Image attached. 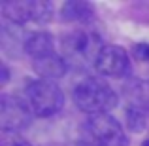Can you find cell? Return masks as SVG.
Returning a JSON list of instances; mask_svg holds the SVG:
<instances>
[{
  "label": "cell",
  "mask_w": 149,
  "mask_h": 146,
  "mask_svg": "<svg viewBox=\"0 0 149 146\" xmlns=\"http://www.w3.org/2000/svg\"><path fill=\"white\" fill-rule=\"evenodd\" d=\"M25 101L26 108L40 118H49L61 112L64 104V95L61 87L51 80H32L25 87Z\"/></svg>",
  "instance_id": "7a4b0ae2"
},
{
  "label": "cell",
  "mask_w": 149,
  "mask_h": 146,
  "mask_svg": "<svg viewBox=\"0 0 149 146\" xmlns=\"http://www.w3.org/2000/svg\"><path fill=\"white\" fill-rule=\"evenodd\" d=\"M51 2H29V0H11L2 2V11L11 23L25 25L29 21H47L51 17Z\"/></svg>",
  "instance_id": "277c9868"
},
{
  "label": "cell",
  "mask_w": 149,
  "mask_h": 146,
  "mask_svg": "<svg viewBox=\"0 0 149 146\" xmlns=\"http://www.w3.org/2000/svg\"><path fill=\"white\" fill-rule=\"evenodd\" d=\"M32 66L36 70V74H40L42 80H57V78H62L66 72V63L62 57H58L57 53L45 55V57L34 59Z\"/></svg>",
  "instance_id": "ba28073f"
},
{
  "label": "cell",
  "mask_w": 149,
  "mask_h": 146,
  "mask_svg": "<svg viewBox=\"0 0 149 146\" xmlns=\"http://www.w3.org/2000/svg\"><path fill=\"white\" fill-rule=\"evenodd\" d=\"M87 131L89 137L100 146H128V135L111 114L89 116Z\"/></svg>",
  "instance_id": "3957f363"
},
{
  "label": "cell",
  "mask_w": 149,
  "mask_h": 146,
  "mask_svg": "<svg viewBox=\"0 0 149 146\" xmlns=\"http://www.w3.org/2000/svg\"><path fill=\"white\" fill-rule=\"evenodd\" d=\"M142 146H149V139H147V140H146V142H143Z\"/></svg>",
  "instance_id": "7c38bea8"
},
{
  "label": "cell",
  "mask_w": 149,
  "mask_h": 146,
  "mask_svg": "<svg viewBox=\"0 0 149 146\" xmlns=\"http://www.w3.org/2000/svg\"><path fill=\"white\" fill-rule=\"evenodd\" d=\"M95 68L104 76L121 78L130 68V59H128V53L123 48L108 44L100 49L98 57L95 61Z\"/></svg>",
  "instance_id": "5b68a950"
},
{
  "label": "cell",
  "mask_w": 149,
  "mask_h": 146,
  "mask_svg": "<svg viewBox=\"0 0 149 146\" xmlns=\"http://www.w3.org/2000/svg\"><path fill=\"white\" fill-rule=\"evenodd\" d=\"M25 51L34 61V59H40V57L55 53V42L51 38V34H47V32H34L26 38Z\"/></svg>",
  "instance_id": "9c48e42d"
},
{
  "label": "cell",
  "mask_w": 149,
  "mask_h": 146,
  "mask_svg": "<svg viewBox=\"0 0 149 146\" xmlns=\"http://www.w3.org/2000/svg\"><path fill=\"white\" fill-rule=\"evenodd\" d=\"M89 8L83 2H66L64 4V17L72 19V21H79V19L89 17Z\"/></svg>",
  "instance_id": "30bf717a"
},
{
  "label": "cell",
  "mask_w": 149,
  "mask_h": 146,
  "mask_svg": "<svg viewBox=\"0 0 149 146\" xmlns=\"http://www.w3.org/2000/svg\"><path fill=\"white\" fill-rule=\"evenodd\" d=\"M134 55L140 59V61H149V44L134 46Z\"/></svg>",
  "instance_id": "8fae6325"
},
{
  "label": "cell",
  "mask_w": 149,
  "mask_h": 146,
  "mask_svg": "<svg viewBox=\"0 0 149 146\" xmlns=\"http://www.w3.org/2000/svg\"><path fill=\"white\" fill-rule=\"evenodd\" d=\"M29 112L26 104L11 97H2L0 101V125L4 131H17L29 123Z\"/></svg>",
  "instance_id": "8992f818"
},
{
  "label": "cell",
  "mask_w": 149,
  "mask_h": 146,
  "mask_svg": "<svg viewBox=\"0 0 149 146\" xmlns=\"http://www.w3.org/2000/svg\"><path fill=\"white\" fill-rule=\"evenodd\" d=\"M64 48L68 51V55H72V57H89V55H91L96 61V57H98L100 49L104 48V46H100L98 38H96L95 34L74 32L66 38Z\"/></svg>",
  "instance_id": "52a82bcc"
},
{
  "label": "cell",
  "mask_w": 149,
  "mask_h": 146,
  "mask_svg": "<svg viewBox=\"0 0 149 146\" xmlns=\"http://www.w3.org/2000/svg\"><path fill=\"white\" fill-rule=\"evenodd\" d=\"M74 102L89 116L108 114L117 104V95L100 78H85L74 87Z\"/></svg>",
  "instance_id": "6da1fadb"
}]
</instances>
